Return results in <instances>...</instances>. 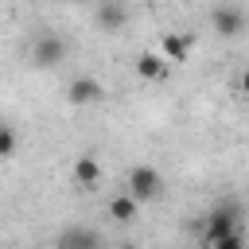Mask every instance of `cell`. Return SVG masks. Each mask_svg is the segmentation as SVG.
<instances>
[{
  "label": "cell",
  "mask_w": 249,
  "mask_h": 249,
  "mask_svg": "<svg viewBox=\"0 0 249 249\" xmlns=\"http://www.w3.org/2000/svg\"><path fill=\"white\" fill-rule=\"evenodd\" d=\"M124 191L136 198V202H156L160 191H163V175L152 167V163H136L124 179Z\"/></svg>",
  "instance_id": "6da1fadb"
},
{
  "label": "cell",
  "mask_w": 249,
  "mask_h": 249,
  "mask_svg": "<svg viewBox=\"0 0 249 249\" xmlns=\"http://www.w3.org/2000/svg\"><path fill=\"white\" fill-rule=\"evenodd\" d=\"M66 39L62 35H39L35 43H31V66L35 70H54L62 58H66Z\"/></svg>",
  "instance_id": "7a4b0ae2"
},
{
  "label": "cell",
  "mask_w": 249,
  "mask_h": 249,
  "mask_svg": "<svg viewBox=\"0 0 249 249\" xmlns=\"http://www.w3.org/2000/svg\"><path fill=\"white\" fill-rule=\"evenodd\" d=\"M230 233H237V206L233 202H222V206H214L210 214H206V249L214 245V241H222V237H230Z\"/></svg>",
  "instance_id": "3957f363"
},
{
  "label": "cell",
  "mask_w": 249,
  "mask_h": 249,
  "mask_svg": "<svg viewBox=\"0 0 249 249\" xmlns=\"http://www.w3.org/2000/svg\"><path fill=\"white\" fill-rule=\"evenodd\" d=\"M210 27H214L222 39H237V35L245 31V12H241L237 4H218V8L210 12Z\"/></svg>",
  "instance_id": "277c9868"
},
{
  "label": "cell",
  "mask_w": 249,
  "mask_h": 249,
  "mask_svg": "<svg viewBox=\"0 0 249 249\" xmlns=\"http://www.w3.org/2000/svg\"><path fill=\"white\" fill-rule=\"evenodd\" d=\"M93 16H97V27L101 31H121L128 23V8L121 0H97L93 4Z\"/></svg>",
  "instance_id": "5b68a950"
},
{
  "label": "cell",
  "mask_w": 249,
  "mask_h": 249,
  "mask_svg": "<svg viewBox=\"0 0 249 249\" xmlns=\"http://www.w3.org/2000/svg\"><path fill=\"white\" fill-rule=\"evenodd\" d=\"M54 249H101V233H93L86 226H70V230L58 233Z\"/></svg>",
  "instance_id": "8992f818"
},
{
  "label": "cell",
  "mask_w": 249,
  "mask_h": 249,
  "mask_svg": "<svg viewBox=\"0 0 249 249\" xmlns=\"http://www.w3.org/2000/svg\"><path fill=\"white\" fill-rule=\"evenodd\" d=\"M101 82L97 78H74L70 86H66V101L70 105H93V101H101Z\"/></svg>",
  "instance_id": "52a82bcc"
},
{
  "label": "cell",
  "mask_w": 249,
  "mask_h": 249,
  "mask_svg": "<svg viewBox=\"0 0 249 249\" xmlns=\"http://www.w3.org/2000/svg\"><path fill=\"white\" fill-rule=\"evenodd\" d=\"M167 66H171V62H167L163 54H156V51H140V54H136V74H140L144 82H160V78L167 74Z\"/></svg>",
  "instance_id": "ba28073f"
},
{
  "label": "cell",
  "mask_w": 249,
  "mask_h": 249,
  "mask_svg": "<svg viewBox=\"0 0 249 249\" xmlns=\"http://www.w3.org/2000/svg\"><path fill=\"white\" fill-rule=\"evenodd\" d=\"M74 183H78V187H97V183H101V163H97L93 152H82V156L74 160Z\"/></svg>",
  "instance_id": "9c48e42d"
},
{
  "label": "cell",
  "mask_w": 249,
  "mask_h": 249,
  "mask_svg": "<svg viewBox=\"0 0 249 249\" xmlns=\"http://www.w3.org/2000/svg\"><path fill=\"white\" fill-rule=\"evenodd\" d=\"M160 54H163L167 62H187V54H191V35L167 31V35L160 39Z\"/></svg>",
  "instance_id": "30bf717a"
},
{
  "label": "cell",
  "mask_w": 249,
  "mask_h": 249,
  "mask_svg": "<svg viewBox=\"0 0 249 249\" xmlns=\"http://www.w3.org/2000/svg\"><path fill=\"white\" fill-rule=\"evenodd\" d=\"M109 218H113V222H121V226H128V222H136V218H140V202L124 191V195L109 198Z\"/></svg>",
  "instance_id": "8fae6325"
},
{
  "label": "cell",
  "mask_w": 249,
  "mask_h": 249,
  "mask_svg": "<svg viewBox=\"0 0 249 249\" xmlns=\"http://www.w3.org/2000/svg\"><path fill=\"white\" fill-rule=\"evenodd\" d=\"M0 156H4V160H12V156H16V128H12V124H4V128H0Z\"/></svg>",
  "instance_id": "7c38bea8"
},
{
  "label": "cell",
  "mask_w": 249,
  "mask_h": 249,
  "mask_svg": "<svg viewBox=\"0 0 249 249\" xmlns=\"http://www.w3.org/2000/svg\"><path fill=\"white\" fill-rule=\"evenodd\" d=\"M210 249H245V237H241V230H237V233H230V237H222V241H214Z\"/></svg>",
  "instance_id": "4fadbf2b"
},
{
  "label": "cell",
  "mask_w": 249,
  "mask_h": 249,
  "mask_svg": "<svg viewBox=\"0 0 249 249\" xmlns=\"http://www.w3.org/2000/svg\"><path fill=\"white\" fill-rule=\"evenodd\" d=\"M241 89H245V93H249V70H245V74H241Z\"/></svg>",
  "instance_id": "5bb4252c"
},
{
  "label": "cell",
  "mask_w": 249,
  "mask_h": 249,
  "mask_svg": "<svg viewBox=\"0 0 249 249\" xmlns=\"http://www.w3.org/2000/svg\"><path fill=\"white\" fill-rule=\"evenodd\" d=\"M70 4H97V0H70Z\"/></svg>",
  "instance_id": "9a60e30c"
}]
</instances>
